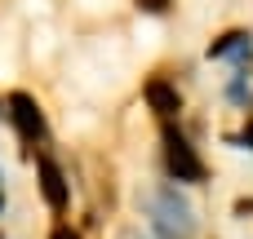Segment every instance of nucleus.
<instances>
[{"mask_svg": "<svg viewBox=\"0 0 253 239\" xmlns=\"http://www.w3.org/2000/svg\"><path fill=\"white\" fill-rule=\"evenodd\" d=\"M142 98H147V106L160 115V120H173L178 111H182V93H178V84H169V80H147V89H142Z\"/></svg>", "mask_w": 253, "mask_h": 239, "instance_id": "5", "label": "nucleus"}, {"mask_svg": "<svg viewBox=\"0 0 253 239\" xmlns=\"http://www.w3.org/2000/svg\"><path fill=\"white\" fill-rule=\"evenodd\" d=\"M9 111V120H13V129H18V137L22 142H44V133H49V124H44V111H40V102L31 98V93H9V102H4Z\"/></svg>", "mask_w": 253, "mask_h": 239, "instance_id": "2", "label": "nucleus"}, {"mask_svg": "<svg viewBox=\"0 0 253 239\" xmlns=\"http://www.w3.org/2000/svg\"><path fill=\"white\" fill-rule=\"evenodd\" d=\"M0 239H4V235H0Z\"/></svg>", "mask_w": 253, "mask_h": 239, "instance_id": "11", "label": "nucleus"}, {"mask_svg": "<svg viewBox=\"0 0 253 239\" xmlns=\"http://www.w3.org/2000/svg\"><path fill=\"white\" fill-rule=\"evenodd\" d=\"M49 239H80V235H76V231H71V226H67V222H58V226H53V231H49Z\"/></svg>", "mask_w": 253, "mask_h": 239, "instance_id": "7", "label": "nucleus"}, {"mask_svg": "<svg viewBox=\"0 0 253 239\" xmlns=\"http://www.w3.org/2000/svg\"><path fill=\"white\" fill-rule=\"evenodd\" d=\"M36 177H40V195H44V204H49L53 213H67V204H71V186H67L62 169H58L53 160H36Z\"/></svg>", "mask_w": 253, "mask_h": 239, "instance_id": "4", "label": "nucleus"}, {"mask_svg": "<svg viewBox=\"0 0 253 239\" xmlns=\"http://www.w3.org/2000/svg\"><path fill=\"white\" fill-rule=\"evenodd\" d=\"M138 9H147V13H165L169 0H138Z\"/></svg>", "mask_w": 253, "mask_h": 239, "instance_id": "8", "label": "nucleus"}, {"mask_svg": "<svg viewBox=\"0 0 253 239\" xmlns=\"http://www.w3.org/2000/svg\"><path fill=\"white\" fill-rule=\"evenodd\" d=\"M156 213H160V231L169 239H191L196 235V217H191V208L173 191H160L156 195Z\"/></svg>", "mask_w": 253, "mask_h": 239, "instance_id": "3", "label": "nucleus"}, {"mask_svg": "<svg viewBox=\"0 0 253 239\" xmlns=\"http://www.w3.org/2000/svg\"><path fill=\"white\" fill-rule=\"evenodd\" d=\"M253 53V35L249 31H227L209 44V58H249Z\"/></svg>", "mask_w": 253, "mask_h": 239, "instance_id": "6", "label": "nucleus"}, {"mask_svg": "<svg viewBox=\"0 0 253 239\" xmlns=\"http://www.w3.org/2000/svg\"><path fill=\"white\" fill-rule=\"evenodd\" d=\"M231 142H236V146H245V151H253V124H249V129H245V133H236Z\"/></svg>", "mask_w": 253, "mask_h": 239, "instance_id": "9", "label": "nucleus"}, {"mask_svg": "<svg viewBox=\"0 0 253 239\" xmlns=\"http://www.w3.org/2000/svg\"><path fill=\"white\" fill-rule=\"evenodd\" d=\"M165 164L178 182H205V160L196 155V146L178 133V129H165Z\"/></svg>", "mask_w": 253, "mask_h": 239, "instance_id": "1", "label": "nucleus"}, {"mask_svg": "<svg viewBox=\"0 0 253 239\" xmlns=\"http://www.w3.org/2000/svg\"><path fill=\"white\" fill-rule=\"evenodd\" d=\"M0 213H4V195H0Z\"/></svg>", "mask_w": 253, "mask_h": 239, "instance_id": "10", "label": "nucleus"}]
</instances>
